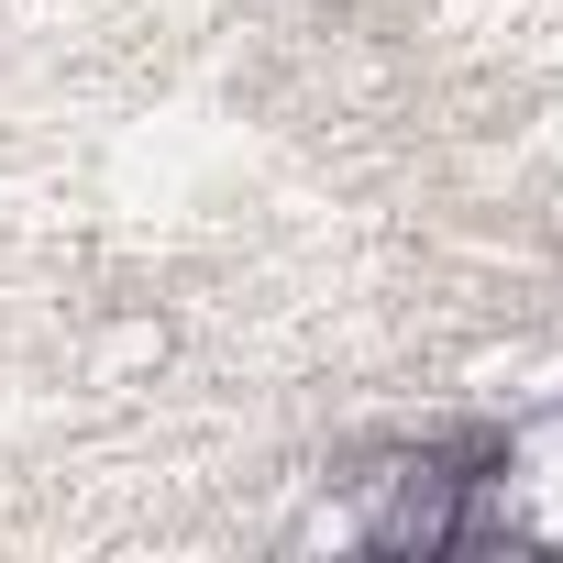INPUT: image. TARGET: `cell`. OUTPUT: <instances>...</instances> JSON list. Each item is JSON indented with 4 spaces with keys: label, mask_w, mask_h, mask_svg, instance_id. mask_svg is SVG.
Returning <instances> with one entry per match:
<instances>
[{
    "label": "cell",
    "mask_w": 563,
    "mask_h": 563,
    "mask_svg": "<svg viewBox=\"0 0 563 563\" xmlns=\"http://www.w3.org/2000/svg\"><path fill=\"white\" fill-rule=\"evenodd\" d=\"M144 365H166V321H144V310H133V321H111V332H100V376H144Z\"/></svg>",
    "instance_id": "7a4b0ae2"
},
{
    "label": "cell",
    "mask_w": 563,
    "mask_h": 563,
    "mask_svg": "<svg viewBox=\"0 0 563 563\" xmlns=\"http://www.w3.org/2000/svg\"><path fill=\"white\" fill-rule=\"evenodd\" d=\"M365 508V552H464V464L453 453H398L376 475H354Z\"/></svg>",
    "instance_id": "6da1fadb"
},
{
    "label": "cell",
    "mask_w": 563,
    "mask_h": 563,
    "mask_svg": "<svg viewBox=\"0 0 563 563\" xmlns=\"http://www.w3.org/2000/svg\"><path fill=\"white\" fill-rule=\"evenodd\" d=\"M288 552H365V508H354V486H343L332 508H310V519L288 530Z\"/></svg>",
    "instance_id": "3957f363"
}]
</instances>
